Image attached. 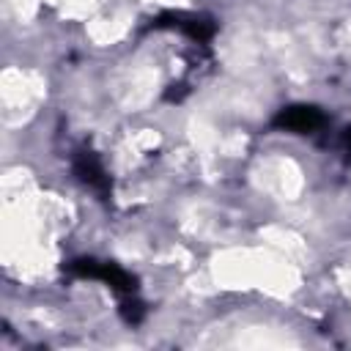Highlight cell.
<instances>
[{"mask_svg": "<svg viewBox=\"0 0 351 351\" xmlns=\"http://www.w3.org/2000/svg\"><path fill=\"white\" fill-rule=\"evenodd\" d=\"M66 271L71 277H80V280H101L107 282L112 291L129 296V293H137V277L126 269H121L118 263H110V261H96V258H77L66 266Z\"/></svg>", "mask_w": 351, "mask_h": 351, "instance_id": "obj_1", "label": "cell"}, {"mask_svg": "<svg viewBox=\"0 0 351 351\" xmlns=\"http://www.w3.org/2000/svg\"><path fill=\"white\" fill-rule=\"evenodd\" d=\"M71 170H74V176H77L80 184H85L90 192H96L99 200L107 203V200L112 197V181H110V176H107V170H104V165H101V159H99L90 148H80V151L74 154Z\"/></svg>", "mask_w": 351, "mask_h": 351, "instance_id": "obj_2", "label": "cell"}, {"mask_svg": "<svg viewBox=\"0 0 351 351\" xmlns=\"http://www.w3.org/2000/svg\"><path fill=\"white\" fill-rule=\"evenodd\" d=\"M151 27L154 30H165V27L181 30V33H186L197 44H208L214 38V33H217V25L211 19L195 16V14H184V11H165L156 19H151Z\"/></svg>", "mask_w": 351, "mask_h": 351, "instance_id": "obj_3", "label": "cell"}, {"mask_svg": "<svg viewBox=\"0 0 351 351\" xmlns=\"http://www.w3.org/2000/svg\"><path fill=\"white\" fill-rule=\"evenodd\" d=\"M271 126L280 132H291V134H313L326 126V115L313 104H291L274 115Z\"/></svg>", "mask_w": 351, "mask_h": 351, "instance_id": "obj_4", "label": "cell"}, {"mask_svg": "<svg viewBox=\"0 0 351 351\" xmlns=\"http://www.w3.org/2000/svg\"><path fill=\"white\" fill-rule=\"evenodd\" d=\"M143 315H145V307H143V302L134 296V293H129V296H123V302H121V318L126 321V324H140L143 321Z\"/></svg>", "mask_w": 351, "mask_h": 351, "instance_id": "obj_5", "label": "cell"}, {"mask_svg": "<svg viewBox=\"0 0 351 351\" xmlns=\"http://www.w3.org/2000/svg\"><path fill=\"white\" fill-rule=\"evenodd\" d=\"M343 151L351 156V126H348V129H343Z\"/></svg>", "mask_w": 351, "mask_h": 351, "instance_id": "obj_6", "label": "cell"}]
</instances>
